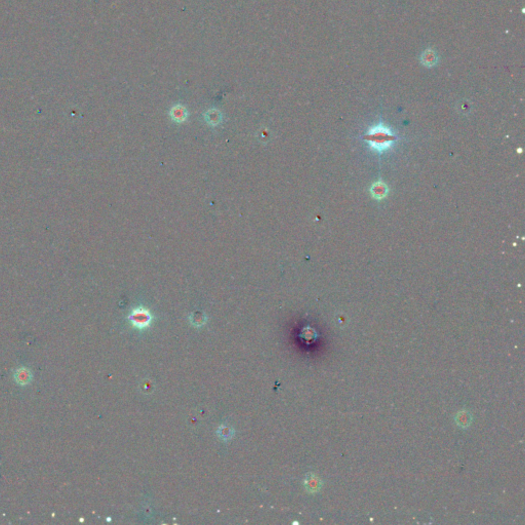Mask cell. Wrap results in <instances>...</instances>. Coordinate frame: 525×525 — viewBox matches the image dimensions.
Here are the masks:
<instances>
[{
    "instance_id": "6da1fadb",
    "label": "cell",
    "mask_w": 525,
    "mask_h": 525,
    "mask_svg": "<svg viewBox=\"0 0 525 525\" xmlns=\"http://www.w3.org/2000/svg\"><path fill=\"white\" fill-rule=\"evenodd\" d=\"M366 142L369 146L379 153H383L389 150L396 140L394 134L383 124L371 127L365 136Z\"/></svg>"
},
{
    "instance_id": "7a4b0ae2",
    "label": "cell",
    "mask_w": 525,
    "mask_h": 525,
    "mask_svg": "<svg viewBox=\"0 0 525 525\" xmlns=\"http://www.w3.org/2000/svg\"><path fill=\"white\" fill-rule=\"evenodd\" d=\"M129 321L134 327L138 329H144L151 325L152 316L150 312L144 308H138L131 312L129 316Z\"/></svg>"
},
{
    "instance_id": "3957f363",
    "label": "cell",
    "mask_w": 525,
    "mask_h": 525,
    "mask_svg": "<svg viewBox=\"0 0 525 525\" xmlns=\"http://www.w3.org/2000/svg\"><path fill=\"white\" fill-rule=\"evenodd\" d=\"M437 55H436V52H434L433 50H430V49H427L424 51V53L422 54V63L426 66V67H433L437 64Z\"/></svg>"
},
{
    "instance_id": "277c9868",
    "label": "cell",
    "mask_w": 525,
    "mask_h": 525,
    "mask_svg": "<svg viewBox=\"0 0 525 525\" xmlns=\"http://www.w3.org/2000/svg\"><path fill=\"white\" fill-rule=\"evenodd\" d=\"M234 435V431L231 427H228V426H221L219 429H218V436L224 440V441H227L229 439H231Z\"/></svg>"
},
{
    "instance_id": "5b68a950",
    "label": "cell",
    "mask_w": 525,
    "mask_h": 525,
    "mask_svg": "<svg viewBox=\"0 0 525 525\" xmlns=\"http://www.w3.org/2000/svg\"><path fill=\"white\" fill-rule=\"evenodd\" d=\"M172 116L176 120H184L186 117V110L182 106H176L172 110Z\"/></svg>"
},
{
    "instance_id": "8992f818",
    "label": "cell",
    "mask_w": 525,
    "mask_h": 525,
    "mask_svg": "<svg viewBox=\"0 0 525 525\" xmlns=\"http://www.w3.org/2000/svg\"><path fill=\"white\" fill-rule=\"evenodd\" d=\"M386 192H387V190H386V187H385L384 184H382V185L381 184H377V185H374L372 187V193L374 195H377L378 198L384 197L387 194Z\"/></svg>"
}]
</instances>
